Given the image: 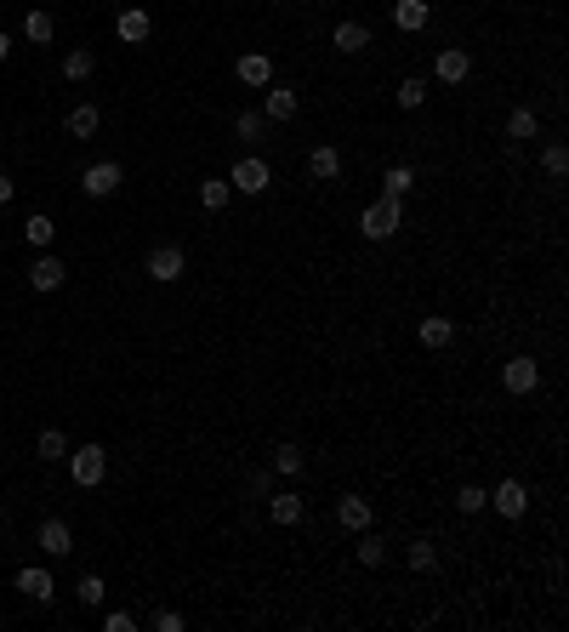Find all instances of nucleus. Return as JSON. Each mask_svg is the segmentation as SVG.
Wrapping results in <instances>:
<instances>
[{"mask_svg": "<svg viewBox=\"0 0 569 632\" xmlns=\"http://www.w3.org/2000/svg\"><path fill=\"white\" fill-rule=\"evenodd\" d=\"M398 228H405V199H388V194H381L376 206H364V217H359L364 240H393Z\"/></svg>", "mask_w": 569, "mask_h": 632, "instance_id": "obj_1", "label": "nucleus"}, {"mask_svg": "<svg viewBox=\"0 0 569 632\" xmlns=\"http://www.w3.org/2000/svg\"><path fill=\"white\" fill-rule=\"evenodd\" d=\"M69 479L91 490V485H103V473H109V456H103V444H80V451H69Z\"/></svg>", "mask_w": 569, "mask_h": 632, "instance_id": "obj_2", "label": "nucleus"}, {"mask_svg": "<svg viewBox=\"0 0 569 632\" xmlns=\"http://www.w3.org/2000/svg\"><path fill=\"white\" fill-rule=\"evenodd\" d=\"M182 268H188L182 245H154V251H148V280H154V285H177Z\"/></svg>", "mask_w": 569, "mask_h": 632, "instance_id": "obj_3", "label": "nucleus"}, {"mask_svg": "<svg viewBox=\"0 0 569 632\" xmlns=\"http://www.w3.org/2000/svg\"><path fill=\"white\" fill-rule=\"evenodd\" d=\"M228 182H234V194H263L268 182H273V172H268V160H256V154H245V160L228 172Z\"/></svg>", "mask_w": 569, "mask_h": 632, "instance_id": "obj_4", "label": "nucleus"}, {"mask_svg": "<svg viewBox=\"0 0 569 632\" xmlns=\"http://www.w3.org/2000/svg\"><path fill=\"white\" fill-rule=\"evenodd\" d=\"M120 182H126V172H120L114 160H97V165H86V172H80V189H86L91 199H109Z\"/></svg>", "mask_w": 569, "mask_h": 632, "instance_id": "obj_5", "label": "nucleus"}, {"mask_svg": "<svg viewBox=\"0 0 569 632\" xmlns=\"http://www.w3.org/2000/svg\"><path fill=\"white\" fill-rule=\"evenodd\" d=\"M501 382H506V393H535V388H541V365H535L530 353H518V359H506Z\"/></svg>", "mask_w": 569, "mask_h": 632, "instance_id": "obj_6", "label": "nucleus"}, {"mask_svg": "<svg viewBox=\"0 0 569 632\" xmlns=\"http://www.w3.org/2000/svg\"><path fill=\"white\" fill-rule=\"evenodd\" d=\"M490 507H496L501 518H524V513H530V490L518 485V479H501L496 496H490Z\"/></svg>", "mask_w": 569, "mask_h": 632, "instance_id": "obj_7", "label": "nucleus"}, {"mask_svg": "<svg viewBox=\"0 0 569 632\" xmlns=\"http://www.w3.org/2000/svg\"><path fill=\"white\" fill-rule=\"evenodd\" d=\"M433 74H439L444 86H461V80H467V74H473V57L461 52V46H444V52L433 57Z\"/></svg>", "mask_w": 569, "mask_h": 632, "instance_id": "obj_8", "label": "nucleus"}, {"mask_svg": "<svg viewBox=\"0 0 569 632\" xmlns=\"http://www.w3.org/2000/svg\"><path fill=\"white\" fill-rule=\"evenodd\" d=\"M114 35L126 40V46H143V40L154 35V18H148L143 6H126V12H120V18H114Z\"/></svg>", "mask_w": 569, "mask_h": 632, "instance_id": "obj_9", "label": "nucleus"}, {"mask_svg": "<svg viewBox=\"0 0 569 632\" xmlns=\"http://www.w3.org/2000/svg\"><path fill=\"white\" fill-rule=\"evenodd\" d=\"M234 74L245 86H273V57L268 52H245L239 63H234Z\"/></svg>", "mask_w": 569, "mask_h": 632, "instance_id": "obj_10", "label": "nucleus"}, {"mask_svg": "<svg viewBox=\"0 0 569 632\" xmlns=\"http://www.w3.org/2000/svg\"><path fill=\"white\" fill-rule=\"evenodd\" d=\"M297 109H302V103H297V91H290V86H263V114L268 120H297Z\"/></svg>", "mask_w": 569, "mask_h": 632, "instance_id": "obj_11", "label": "nucleus"}, {"mask_svg": "<svg viewBox=\"0 0 569 632\" xmlns=\"http://www.w3.org/2000/svg\"><path fill=\"white\" fill-rule=\"evenodd\" d=\"M40 552H52V559L74 552V530H69L63 518H46V524H40Z\"/></svg>", "mask_w": 569, "mask_h": 632, "instance_id": "obj_12", "label": "nucleus"}, {"mask_svg": "<svg viewBox=\"0 0 569 632\" xmlns=\"http://www.w3.org/2000/svg\"><path fill=\"white\" fill-rule=\"evenodd\" d=\"M336 524H342V530H371V501H364V496H342V501H336Z\"/></svg>", "mask_w": 569, "mask_h": 632, "instance_id": "obj_13", "label": "nucleus"}, {"mask_svg": "<svg viewBox=\"0 0 569 632\" xmlns=\"http://www.w3.org/2000/svg\"><path fill=\"white\" fill-rule=\"evenodd\" d=\"M416 336H422V348H450V336H456V319H444V314H427L422 325H416Z\"/></svg>", "mask_w": 569, "mask_h": 632, "instance_id": "obj_14", "label": "nucleus"}, {"mask_svg": "<svg viewBox=\"0 0 569 632\" xmlns=\"http://www.w3.org/2000/svg\"><path fill=\"white\" fill-rule=\"evenodd\" d=\"M18 593H29L35 604H52V569H18Z\"/></svg>", "mask_w": 569, "mask_h": 632, "instance_id": "obj_15", "label": "nucleus"}, {"mask_svg": "<svg viewBox=\"0 0 569 632\" xmlns=\"http://www.w3.org/2000/svg\"><path fill=\"white\" fill-rule=\"evenodd\" d=\"M307 172H314L319 182H336V177H342V154H336L331 143H319L314 154H307Z\"/></svg>", "mask_w": 569, "mask_h": 632, "instance_id": "obj_16", "label": "nucleus"}, {"mask_svg": "<svg viewBox=\"0 0 569 632\" xmlns=\"http://www.w3.org/2000/svg\"><path fill=\"white\" fill-rule=\"evenodd\" d=\"M393 23L405 29V35H422L427 29V0H393Z\"/></svg>", "mask_w": 569, "mask_h": 632, "instance_id": "obj_17", "label": "nucleus"}, {"mask_svg": "<svg viewBox=\"0 0 569 632\" xmlns=\"http://www.w3.org/2000/svg\"><path fill=\"white\" fill-rule=\"evenodd\" d=\"M63 262H57V257H35V268H29V285H35V291H57V285H63Z\"/></svg>", "mask_w": 569, "mask_h": 632, "instance_id": "obj_18", "label": "nucleus"}, {"mask_svg": "<svg viewBox=\"0 0 569 632\" xmlns=\"http://www.w3.org/2000/svg\"><path fill=\"white\" fill-rule=\"evenodd\" d=\"M331 40H336V52L353 57V52H364V46H371V29H364V23H336Z\"/></svg>", "mask_w": 569, "mask_h": 632, "instance_id": "obj_19", "label": "nucleus"}, {"mask_svg": "<svg viewBox=\"0 0 569 632\" xmlns=\"http://www.w3.org/2000/svg\"><path fill=\"white\" fill-rule=\"evenodd\" d=\"M228 199H234V182H228V177H211V182H199V206H205V211H222Z\"/></svg>", "mask_w": 569, "mask_h": 632, "instance_id": "obj_20", "label": "nucleus"}, {"mask_svg": "<svg viewBox=\"0 0 569 632\" xmlns=\"http://www.w3.org/2000/svg\"><path fill=\"white\" fill-rule=\"evenodd\" d=\"M97 126H103V114L91 109V103H80V109H69V137H80V143H86V137L97 131Z\"/></svg>", "mask_w": 569, "mask_h": 632, "instance_id": "obj_21", "label": "nucleus"}, {"mask_svg": "<svg viewBox=\"0 0 569 632\" xmlns=\"http://www.w3.org/2000/svg\"><path fill=\"white\" fill-rule=\"evenodd\" d=\"M268 518L273 524H297L302 518V496H290V490L285 496H268Z\"/></svg>", "mask_w": 569, "mask_h": 632, "instance_id": "obj_22", "label": "nucleus"}, {"mask_svg": "<svg viewBox=\"0 0 569 632\" xmlns=\"http://www.w3.org/2000/svg\"><path fill=\"white\" fill-rule=\"evenodd\" d=\"M410 182H416V172H410V165H388V172H381V189H388V199H405Z\"/></svg>", "mask_w": 569, "mask_h": 632, "instance_id": "obj_23", "label": "nucleus"}, {"mask_svg": "<svg viewBox=\"0 0 569 632\" xmlns=\"http://www.w3.org/2000/svg\"><path fill=\"white\" fill-rule=\"evenodd\" d=\"M52 234H57V223H52V217H40V211L23 223V240L35 245V251H46V245H52Z\"/></svg>", "mask_w": 569, "mask_h": 632, "instance_id": "obj_24", "label": "nucleus"}, {"mask_svg": "<svg viewBox=\"0 0 569 632\" xmlns=\"http://www.w3.org/2000/svg\"><path fill=\"white\" fill-rule=\"evenodd\" d=\"M35 451H40V461H63L69 456V439L57 434V427H46V434L35 439Z\"/></svg>", "mask_w": 569, "mask_h": 632, "instance_id": "obj_25", "label": "nucleus"}, {"mask_svg": "<svg viewBox=\"0 0 569 632\" xmlns=\"http://www.w3.org/2000/svg\"><path fill=\"white\" fill-rule=\"evenodd\" d=\"M506 137H513V143H530V137H535V109H513V114H506Z\"/></svg>", "mask_w": 569, "mask_h": 632, "instance_id": "obj_26", "label": "nucleus"}, {"mask_svg": "<svg viewBox=\"0 0 569 632\" xmlns=\"http://www.w3.org/2000/svg\"><path fill=\"white\" fill-rule=\"evenodd\" d=\"M456 507H461V513H484V507H490V490H484V485H461V490H456Z\"/></svg>", "mask_w": 569, "mask_h": 632, "instance_id": "obj_27", "label": "nucleus"}, {"mask_svg": "<svg viewBox=\"0 0 569 632\" xmlns=\"http://www.w3.org/2000/svg\"><path fill=\"white\" fill-rule=\"evenodd\" d=\"M52 29H57V23H52V12H29V18H23V35L35 40V46L52 40Z\"/></svg>", "mask_w": 569, "mask_h": 632, "instance_id": "obj_28", "label": "nucleus"}, {"mask_svg": "<svg viewBox=\"0 0 569 632\" xmlns=\"http://www.w3.org/2000/svg\"><path fill=\"white\" fill-rule=\"evenodd\" d=\"M91 69H97V57H91V52H86V46H74V52L63 57V74H69V80H86V74H91Z\"/></svg>", "mask_w": 569, "mask_h": 632, "instance_id": "obj_29", "label": "nucleus"}, {"mask_svg": "<svg viewBox=\"0 0 569 632\" xmlns=\"http://www.w3.org/2000/svg\"><path fill=\"white\" fill-rule=\"evenodd\" d=\"M422 103H427V80H416V74L398 80V109H422Z\"/></svg>", "mask_w": 569, "mask_h": 632, "instance_id": "obj_30", "label": "nucleus"}, {"mask_svg": "<svg viewBox=\"0 0 569 632\" xmlns=\"http://www.w3.org/2000/svg\"><path fill=\"white\" fill-rule=\"evenodd\" d=\"M234 137H245V143H256V137H263V109H239V120H234Z\"/></svg>", "mask_w": 569, "mask_h": 632, "instance_id": "obj_31", "label": "nucleus"}, {"mask_svg": "<svg viewBox=\"0 0 569 632\" xmlns=\"http://www.w3.org/2000/svg\"><path fill=\"white\" fill-rule=\"evenodd\" d=\"M405 559H410V569H422V576H427V569L439 564V552H433V542H410V552H405Z\"/></svg>", "mask_w": 569, "mask_h": 632, "instance_id": "obj_32", "label": "nucleus"}, {"mask_svg": "<svg viewBox=\"0 0 569 632\" xmlns=\"http://www.w3.org/2000/svg\"><path fill=\"white\" fill-rule=\"evenodd\" d=\"M381 559H388V542H381V535H364V542H359V564H381Z\"/></svg>", "mask_w": 569, "mask_h": 632, "instance_id": "obj_33", "label": "nucleus"}, {"mask_svg": "<svg viewBox=\"0 0 569 632\" xmlns=\"http://www.w3.org/2000/svg\"><path fill=\"white\" fill-rule=\"evenodd\" d=\"M273 468H280V473H302V451H297V444H280V451H273Z\"/></svg>", "mask_w": 569, "mask_h": 632, "instance_id": "obj_34", "label": "nucleus"}, {"mask_svg": "<svg viewBox=\"0 0 569 632\" xmlns=\"http://www.w3.org/2000/svg\"><path fill=\"white\" fill-rule=\"evenodd\" d=\"M541 172H547V177H564V172H569V154H564L558 143H552V148L541 154Z\"/></svg>", "mask_w": 569, "mask_h": 632, "instance_id": "obj_35", "label": "nucleus"}, {"mask_svg": "<svg viewBox=\"0 0 569 632\" xmlns=\"http://www.w3.org/2000/svg\"><path fill=\"white\" fill-rule=\"evenodd\" d=\"M103 593H109V587H103V576H86L80 581V604H103Z\"/></svg>", "mask_w": 569, "mask_h": 632, "instance_id": "obj_36", "label": "nucleus"}, {"mask_svg": "<svg viewBox=\"0 0 569 632\" xmlns=\"http://www.w3.org/2000/svg\"><path fill=\"white\" fill-rule=\"evenodd\" d=\"M154 632H182V615L177 610H154Z\"/></svg>", "mask_w": 569, "mask_h": 632, "instance_id": "obj_37", "label": "nucleus"}, {"mask_svg": "<svg viewBox=\"0 0 569 632\" xmlns=\"http://www.w3.org/2000/svg\"><path fill=\"white\" fill-rule=\"evenodd\" d=\"M103 627H109V632H131V615L114 610V615H103Z\"/></svg>", "mask_w": 569, "mask_h": 632, "instance_id": "obj_38", "label": "nucleus"}, {"mask_svg": "<svg viewBox=\"0 0 569 632\" xmlns=\"http://www.w3.org/2000/svg\"><path fill=\"white\" fill-rule=\"evenodd\" d=\"M6 199H12V177L0 172V206H6Z\"/></svg>", "mask_w": 569, "mask_h": 632, "instance_id": "obj_39", "label": "nucleus"}, {"mask_svg": "<svg viewBox=\"0 0 569 632\" xmlns=\"http://www.w3.org/2000/svg\"><path fill=\"white\" fill-rule=\"evenodd\" d=\"M6 52H12V40H6V29H0V63H6Z\"/></svg>", "mask_w": 569, "mask_h": 632, "instance_id": "obj_40", "label": "nucleus"}]
</instances>
